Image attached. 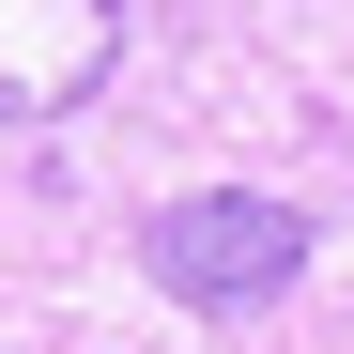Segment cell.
I'll return each instance as SVG.
<instances>
[{
	"label": "cell",
	"mask_w": 354,
	"mask_h": 354,
	"mask_svg": "<svg viewBox=\"0 0 354 354\" xmlns=\"http://www.w3.org/2000/svg\"><path fill=\"white\" fill-rule=\"evenodd\" d=\"M139 277L169 292V308H201V324H247V308H277V292L308 277V216L262 201V185L154 201V216H139Z\"/></svg>",
	"instance_id": "6da1fadb"
},
{
	"label": "cell",
	"mask_w": 354,
	"mask_h": 354,
	"mask_svg": "<svg viewBox=\"0 0 354 354\" xmlns=\"http://www.w3.org/2000/svg\"><path fill=\"white\" fill-rule=\"evenodd\" d=\"M108 62H124V0H0V139L93 108Z\"/></svg>",
	"instance_id": "7a4b0ae2"
}]
</instances>
